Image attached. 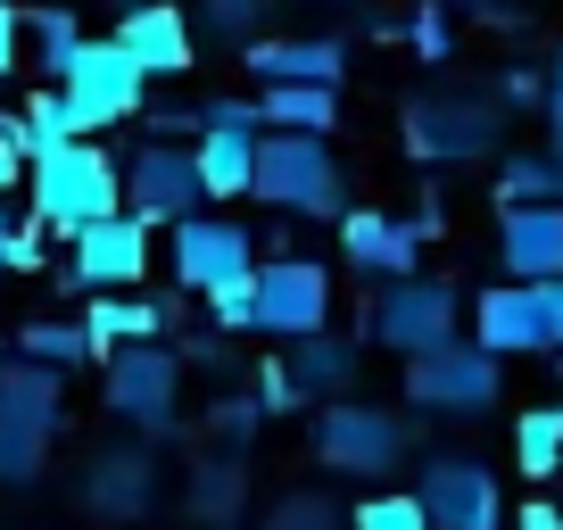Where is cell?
Masks as SVG:
<instances>
[{
	"instance_id": "obj_39",
	"label": "cell",
	"mask_w": 563,
	"mask_h": 530,
	"mask_svg": "<svg viewBox=\"0 0 563 530\" xmlns=\"http://www.w3.org/2000/svg\"><path fill=\"white\" fill-rule=\"evenodd\" d=\"M530 299H539V332H547V349H563V274L530 283Z\"/></svg>"
},
{
	"instance_id": "obj_15",
	"label": "cell",
	"mask_w": 563,
	"mask_h": 530,
	"mask_svg": "<svg viewBox=\"0 0 563 530\" xmlns=\"http://www.w3.org/2000/svg\"><path fill=\"white\" fill-rule=\"evenodd\" d=\"M406 150L422 166H473L497 150V108L489 100H415L406 108Z\"/></svg>"
},
{
	"instance_id": "obj_7",
	"label": "cell",
	"mask_w": 563,
	"mask_h": 530,
	"mask_svg": "<svg viewBox=\"0 0 563 530\" xmlns=\"http://www.w3.org/2000/svg\"><path fill=\"white\" fill-rule=\"evenodd\" d=\"M456 323H464L456 283H440V274H398V283H382L365 332L382 340L389 356H431V349H448V340H464Z\"/></svg>"
},
{
	"instance_id": "obj_29",
	"label": "cell",
	"mask_w": 563,
	"mask_h": 530,
	"mask_svg": "<svg viewBox=\"0 0 563 530\" xmlns=\"http://www.w3.org/2000/svg\"><path fill=\"white\" fill-rule=\"evenodd\" d=\"M530 199H563L555 150H514V158H497V208H530Z\"/></svg>"
},
{
	"instance_id": "obj_11",
	"label": "cell",
	"mask_w": 563,
	"mask_h": 530,
	"mask_svg": "<svg viewBox=\"0 0 563 530\" xmlns=\"http://www.w3.org/2000/svg\"><path fill=\"white\" fill-rule=\"evenodd\" d=\"M332 323V274L299 249H282L274 265H257V332L274 340H307Z\"/></svg>"
},
{
	"instance_id": "obj_22",
	"label": "cell",
	"mask_w": 563,
	"mask_h": 530,
	"mask_svg": "<svg viewBox=\"0 0 563 530\" xmlns=\"http://www.w3.org/2000/svg\"><path fill=\"white\" fill-rule=\"evenodd\" d=\"M282 365H290V382H299L307 398H349L356 373H365V349H356L349 332H332V323H323V332L290 340V356H282Z\"/></svg>"
},
{
	"instance_id": "obj_1",
	"label": "cell",
	"mask_w": 563,
	"mask_h": 530,
	"mask_svg": "<svg viewBox=\"0 0 563 530\" xmlns=\"http://www.w3.org/2000/svg\"><path fill=\"white\" fill-rule=\"evenodd\" d=\"M25 199H34V224L42 232L75 241L84 224H100V216L124 208V166L84 133V142H67V150H51V158L25 166Z\"/></svg>"
},
{
	"instance_id": "obj_5",
	"label": "cell",
	"mask_w": 563,
	"mask_h": 530,
	"mask_svg": "<svg viewBox=\"0 0 563 530\" xmlns=\"http://www.w3.org/2000/svg\"><path fill=\"white\" fill-rule=\"evenodd\" d=\"M406 448H415V431H406V415L389 407H365V398H323L316 407V464L340 481H382L406 464Z\"/></svg>"
},
{
	"instance_id": "obj_6",
	"label": "cell",
	"mask_w": 563,
	"mask_h": 530,
	"mask_svg": "<svg viewBox=\"0 0 563 530\" xmlns=\"http://www.w3.org/2000/svg\"><path fill=\"white\" fill-rule=\"evenodd\" d=\"M497 398H506V356H489L481 340H448V349H431V356H406V407L415 415H456V423H473Z\"/></svg>"
},
{
	"instance_id": "obj_42",
	"label": "cell",
	"mask_w": 563,
	"mask_h": 530,
	"mask_svg": "<svg viewBox=\"0 0 563 530\" xmlns=\"http://www.w3.org/2000/svg\"><path fill=\"white\" fill-rule=\"evenodd\" d=\"M514 530H563V506H547V497H530V506L514 514Z\"/></svg>"
},
{
	"instance_id": "obj_41",
	"label": "cell",
	"mask_w": 563,
	"mask_h": 530,
	"mask_svg": "<svg viewBox=\"0 0 563 530\" xmlns=\"http://www.w3.org/2000/svg\"><path fill=\"white\" fill-rule=\"evenodd\" d=\"M18 67H25V9L0 0V75H18Z\"/></svg>"
},
{
	"instance_id": "obj_30",
	"label": "cell",
	"mask_w": 563,
	"mask_h": 530,
	"mask_svg": "<svg viewBox=\"0 0 563 530\" xmlns=\"http://www.w3.org/2000/svg\"><path fill=\"white\" fill-rule=\"evenodd\" d=\"M18 356L75 373V365H91V332H84V323H58V316H34V323L18 332Z\"/></svg>"
},
{
	"instance_id": "obj_34",
	"label": "cell",
	"mask_w": 563,
	"mask_h": 530,
	"mask_svg": "<svg viewBox=\"0 0 563 530\" xmlns=\"http://www.w3.org/2000/svg\"><path fill=\"white\" fill-rule=\"evenodd\" d=\"M208 431H216L224 448H241V456H249V440L265 431V407L249 398V389H232V398H216V407H208Z\"/></svg>"
},
{
	"instance_id": "obj_26",
	"label": "cell",
	"mask_w": 563,
	"mask_h": 530,
	"mask_svg": "<svg viewBox=\"0 0 563 530\" xmlns=\"http://www.w3.org/2000/svg\"><path fill=\"white\" fill-rule=\"evenodd\" d=\"M514 473H530V481H555L563 473V407L514 415Z\"/></svg>"
},
{
	"instance_id": "obj_27",
	"label": "cell",
	"mask_w": 563,
	"mask_h": 530,
	"mask_svg": "<svg viewBox=\"0 0 563 530\" xmlns=\"http://www.w3.org/2000/svg\"><path fill=\"white\" fill-rule=\"evenodd\" d=\"M18 117H25V166L51 158V150H67V142H84V124H75V108H67V91H58V84H42Z\"/></svg>"
},
{
	"instance_id": "obj_46",
	"label": "cell",
	"mask_w": 563,
	"mask_h": 530,
	"mask_svg": "<svg viewBox=\"0 0 563 530\" xmlns=\"http://www.w3.org/2000/svg\"><path fill=\"white\" fill-rule=\"evenodd\" d=\"M555 175H563V133H555Z\"/></svg>"
},
{
	"instance_id": "obj_3",
	"label": "cell",
	"mask_w": 563,
	"mask_h": 530,
	"mask_svg": "<svg viewBox=\"0 0 563 530\" xmlns=\"http://www.w3.org/2000/svg\"><path fill=\"white\" fill-rule=\"evenodd\" d=\"M58 398H67V373L34 365V356H9L0 365V481L9 489H34L42 464L58 440Z\"/></svg>"
},
{
	"instance_id": "obj_14",
	"label": "cell",
	"mask_w": 563,
	"mask_h": 530,
	"mask_svg": "<svg viewBox=\"0 0 563 530\" xmlns=\"http://www.w3.org/2000/svg\"><path fill=\"white\" fill-rule=\"evenodd\" d=\"M117 51L133 58L150 84H183L199 67V25L183 18V0H133L117 18Z\"/></svg>"
},
{
	"instance_id": "obj_24",
	"label": "cell",
	"mask_w": 563,
	"mask_h": 530,
	"mask_svg": "<svg viewBox=\"0 0 563 530\" xmlns=\"http://www.w3.org/2000/svg\"><path fill=\"white\" fill-rule=\"evenodd\" d=\"M199 191L208 199H249V166H257V133H232V124H199L191 142Z\"/></svg>"
},
{
	"instance_id": "obj_20",
	"label": "cell",
	"mask_w": 563,
	"mask_h": 530,
	"mask_svg": "<svg viewBox=\"0 0 563 530\" xmlns=\"http://www.w3.org/2000/svg\"><path fill=\"white\" fill-rule=\"evenodd\" d=\"M84 332H91V356H108V349H133V340H166L175 332V307L141 299V290H91Z\"/></svg>"
},
{
	"instance_id": "obj_40",
	"label": "cell",
	"mask_w": 563,
	"mask_h": 530,
	"mask_svg": "<svg viewBox=\"0 0 563 530\" xmlns=\"http://www.w3.org/2000/svg\"><path fill=\"white\" fill-rule=\"evenodd\" d=\"M158 142H199V108H141Z\"/></svg>"
},
{
	"instance_id": "obj_25",
	"label": "cell",
	"mask_w": 563,
	"mask_h": 530,
	"mask_svg": "<svg viewBox=\"0 0 563 530\" xmlns=\"http://www.w3.org/2000/svg\"><path fill=\"white\" fill-rule=\"evenodd\" d=\"M257 117L282 124V133H332L340 84H257Z\"/></svg>"
},
{
	"instance_id": "obj_33",
	"label": "cell",
	"mask_w": 563,
	"mask_h": 530,
	"mask_svg": "<svg viewBox=\"0 0 563 530\" xmlns=\"http://www.w3.org/2000/svg\"><path fill=\"white\" fill-rule=\"evenodd\" d=\"M349 530H431V514H422L415 489H382V497H365V506L349 514Z\"/></svg>"
},
{
	"instance_id": "obj_28",
	"label": "cell",
	"mask_w": 563,
	"mask_h": 530,
	"mask_svg": "<svg viewBox=\"0 0 563 530\" xmlns=\"http://www.w3.org/2000/svg\"><path fill=\"white\" fill-rule=\"evenodd\" d=\"M25 42H34L42 84H58V75H67V58L84 51V18H75L67 0H58V9H34V18H25Z\"/></svg>"
},
{
	"instance_id": "obj_37",
	"label": "cell",
	"mask_w": 563,
	"mask_h": 530,
	"mask_svg": "<svg viewBox=\"0 0 563 530\" xmlns=\"http://www.w3.org/2000/svg\"><path fill=\"white\" fill-rule=\"evenodd\" d=\"M415 51L440 67L448 51H456V25H448V0H415Z\"/></svg>"
},
{
	"instance_id": "obj_12",
	"label": "cell",
	"mask_w": 563,
	"mask_h": 530,
	"mask_svg": "<svg viewBox=\"0 0 563 530\" xmlns=\"http://www.w3.org/2000/svg\"><path fill=\"white\" fill-rule=\"evenodd\" d=\"M124 208L141 216V224H183L191 208H208V191H199V166H191V142H141L133 158H124Z\"/></svg>"
},
{
	"instance_id": "obj_47",
	"label": "cell",
	"mask_w": 563,
	"mask_h": 530,
	"mask_svg": "<svg viewBox=\"0 0 563 530\" xmlns=\"http://www.w3.org/2000/svg\"><path fill=\"white\" fill-rule=\"evenodd\" d=\"M555 407H563V373H555Z\"/></svg>"
},
{
	"instance_id": "obj_43",
	"label": "cell",
	"mask_w": 563,
	"mask_h": 530,
	"mask_svg": "<svg viewBox=\"0 0 563 530\" xmlns=\"http://www.w3.org/2000/svg\"><path fill=\"white\" fill-rule=\"evenodd\" d=\"M547 124L563 133V51H555V75H547Z\"/></svg>"
},
{
	"instance_id": "obj_35",
	"label": "cell",
	"mask_w": 563,
	"mask_h": 530,
	"mask_svg": "<svg viewBox=\"0 0 563 530\" xmlns=\"http://www.w3.org/2000/svg\"><path fill=\"white\" fill-rule=\"evenodd\" d=\"M257 9H274V0H199V34H216V42H249Z\"/></svg>"
},
{
	"instance_id": "obj_31",
	"label": "cell",
	"mask_w": 563,
	"mask_h": 530,
	"mask_svg": "<svg viewBox=\"0 0 563 530\" xmlns=\"http://www.w3.org/2000/svg\"><path fill=\"white\" fill-rule=\"evenodd\" d=\"M249 530H349V514H340L323 489H290V497H274L265 522H249Z\"/></svg>"
},
{
	"instance_id": "obj_13",
	"label": "cell",
	"mask_w": 563,
	"mask_h": 530,
	"mask_svg": "<svg viewBox=\"0 0 563 530\" xmlns=\"http://www.w3.org/2000/svg\"><path fill=\"white\" fill-rule=\"evenodd\" d=\"M75 290H141V274H150V224H141L133 208L100 216V224L75 232V257L58 265Z\"/></svg>"
},
{
	"instance_id": "obj_38",
	"label": "cell",
	"mask_w": 563,
	"mask_h": 530,
	"mask_svg": "<svg viewBox=\"0 0 563 530\" xmlns=\"http://www.w3.org/2000/svg\"><path fill=\"white\" fill-rule=\"evenodd\" d=\"M257 407H265V415H299V407H316V398L290 382V365H265V373H257Z\"/></svg>"
},
{
	"instance_id": "obj_8",
	"label": "cell",
	"mask_w": 563,
	"mask_h": 530,
	"mask_svg": "<svg viewBox=\"0 0 563 530\" xmlns=\"http://www.w3.org/2000/svg\"><path fill=\"white\" fill-rule=\"evenodd\" d=\"M58 91H67V108H75V124H84V133H117V124H133L141 108H150V75L117 51V34H108V42L84 34V51L67 58Z\"/></svg>"
},
{
	"instance_id": "obj_16",
	"label": "cell",
	"mask_w": 563,
	"mask_h": 530,
	"mask_svg": "<svg viewBox=\"0 0 563 530\" xmlns=\"http://www.w3.org/2000/svg\"><path fill=\"white\" fill-rule=\"evenodd\" d=\"M84 514L91 522H117V530H133V522H150L158 514V456L150 448H100V456L84 464Z\"/></svg>"
},
{
	"instance_id": "obj_21",
	"label": "cell",
	"mask_w": 563,
	"mask_h": 530,
	"mask_svg": "<svg viewBox=\"0 0 563 530\" xmlns=\"http://www.w3.org/2000/svg\"><path fill=\"white\" fill-rule=\"evenodd\" d=\"M473 340H481L489 356H530V349H547L530 283H489V290H481V299H473Z\"/></svg>"
},
{
	"instance_id": "obj_23",
	"label": "cell",
	"mask_w": 563,
	"mask_h": 530,
	"mask_svg": "<svg viewBox=\"0 0 563 530\" xmlns=\"http://www.w3.org/2000/svg\"><path fill=\"white\" fill-rule=\"evenodd\" d=\"M183 514H191L199 530H224V522H249V456L241 448H224V456H208L191 473V489H183Z\"/></svg>"
},
{
	"instance_id": "obj_9",
	"label": "cell",
	"mask_w": 563,
	"mask_h": 530,
	"mask_svg": "<svg viewBox=\"0 0 563 530\" xmlns=\"http://www.w3.org/2000/svg\"><path fill=\"white\" fill-rule=\"evenodd\" d=\"M415 497H422V514H431V530H506V489H497V473L481 456H464V448L422 456Z\"/></svg>"
},
{
	"instance_id": "obj_45",
	"label": "cell",
	"mask_w": 563,
	"mask_h": 530,
	"mask_svg": "<svg viewBox=\"0 0 563 530\" xmlns=\"http://www.w3.org/2000/svg\"><path fill=\"white\" fill-rule=\"evenodd\" d=\"M18 183H25V158H18V150H0V199L18 191Z\"/></svg>"
},
{
	"instance_id": "obj_2",
	"label": "cell",
	"mask_w": 563,
	"mask_h": 530,
	"mask_svg": "<svg viewBox=\"0 0 563 530\" xmlns=\"http://www.w3.org/2000/svg\"><path fill=\"white\" fill-rule=\"evenodd\" d=\"M249 199H265L274 216H316L323 224V216L349 208V175H340L323 133H282V124H265L257 166H249Z\"/></svg>"
},
{
	"instance_id": "obj_10",
	"label": "cell",
	"mask_w": 563,
	"mask_h": 530,
	"mask_svg": "<svg viewBox=\"0 0 563 530\" xmlns=\"http://www.w3.org/2000/svg\"><path fill=\"white\" fill-rule=\"evenodd\" d=\"M249 265H257V232L232 224V216L191 208L183 224H166V274H175V290H199V299H208L216 283H232Z\"/></svg>"
},
{
	"instance_id": "obj_19",
	"label": "cell",
	"mask_w": 563,
	"mask_h": 530,
	"mask_svg": "<svg viewBox=\"0 0 563 530\" xmlns=\"http://www.w3.org/2000/svg\"><path fill=\"white\" fill-rule=\"evenodd\" d=\"M241 67L257 84H340L349 75V42H332V34H274V42L249 34Z\"/></svg>"
},
{
	"instance_id": "obj_44",
	"label": "cell",
	"mask_w": 563,
	"mask_h": 530,
	"mask_svg": "<svg viewBox=\"0 0 563 530\" xmlns=\"http://www.w3.org/2000/svg\"><path fill=\"white\" fill-rule=\"evenodd\" d=\"M497 91H506L514 108H522V100H547V91H539V75H506V84H497Z\"/></svg>"
},
{
	"instance_id": "obj_18",
	"label": "cell",
	"mask_w": 563,
	"mask_h": 530,
	"mask_svg": "<svg viewBox=\"0 0 563 530\" xmlns=\"http://www.w3.org/2000/svg\"><path fill=\"white\" fill-rule=\"evenodd\" d=\"M497 265H506V283H547V274H563V199L497 208Z\"/></svg>"
},
{
	"instance_id": "obj_4",
	"label": "cell",
	"mask_w": 563,
	"mask_h": 530,
	"mask_svg": "<svg viewBox=\"0 0 563 530\" xmlns=\"http://www.w3.org/2000/svg\"><path fill=\"white\" fill-rule=\"evenodd\" d=\"M100 398L117 423H133L141 440H183V356L166 340H133V349L100 356Z\"/></svg>"
},
{
	"instance_id": "obj_36",
	"label": "cell",
	"mask_w": 563,
	"mask_h": 530,
	"mask_svg": "<svg viewBox=\"0 0 563 530\" xmlns=\"http://www.w3.org/2000/svg\"><path fill=\"white\" fill-rule=\"evenodd\" d=\"M42 265V224H18L0 208V274H34Z\"/></svg>"
},
{
	"instance_id": "obj_32",
	"label": "cell",
	"mask_w": 563,
	"mask_h": 530,
	"mask_svg": "<svg viewBox=\"0 0 563 530\" xmlns=\"http://www.w3.org/2000/svg\"><path fill=\"white\" fill-rule=\"evenodd\" d=\"M208 323H216V332H232V340H241V332H257V265L208 290Z\"/></svg>"
},
{
	"instance_id": "obj_17",
	"label": "cell",
	"mask_w": 563,
	"mask_h": 530,
	"mask_svg": "<svg viewBox=\"0 0 563 530\" xmlns=\"http://www.w3.org/2000/svg\"><path fill=\"white\" fill-rule=\"evenodd\" d=\"M340 257L365 274V283H398V274H415L422 265V232L415 216H389V208H340Z\"/></svg>"
}]
</instances>
